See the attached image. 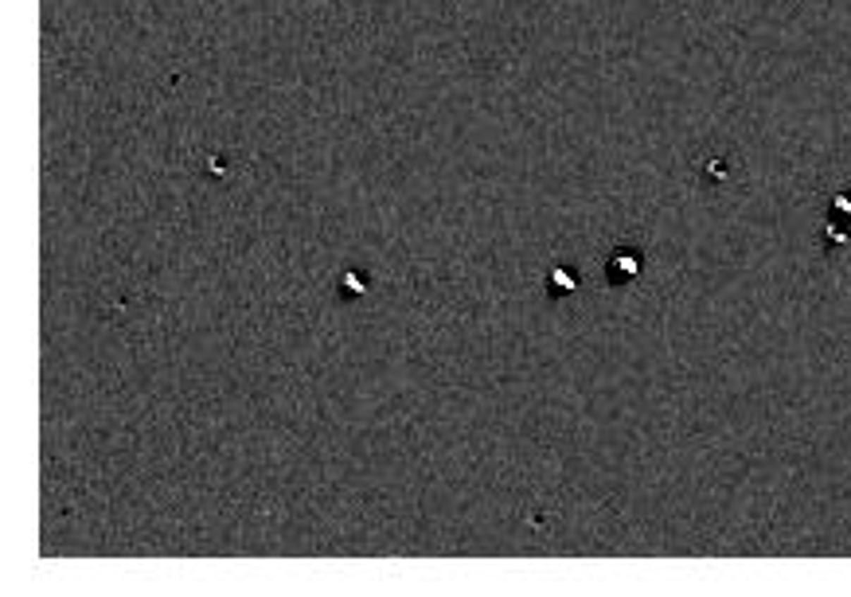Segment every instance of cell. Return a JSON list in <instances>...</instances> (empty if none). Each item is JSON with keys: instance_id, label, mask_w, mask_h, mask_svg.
Listing matches in <instances>:
<instances>
[{"instance_id": "3", "label": "cell", "mask_w": 851, "mask_h": 597, "mask_svg": "<svg viewBox=\"0 0 851 597\" xmlns=\"http://www.w3.org/2000/svg\"><path fill=\"white\" fill-rule=\"evenodd\" d=\"M344 289H352V297H360L363 285H360V278H344Z\"/></svg>"}, {"instance_id": "1", "label": "cell", "mask_w": 851, "mask_h": 597, "mask_svg": "<svg viewBox=\"0 0 851 597\" xmlns=\"http://www.w3.org/2000/svg\"><path fill=\"white\" fill-rule=\"evenodd\" d=\"M641 269V258L632 250H617L613 258H609V281H629L632 273Z\"/></svg>"}, {"instance_id": "2", "label": "cell", "mask_w": 851, "mask_h": 597, "mask_svg": "<svg viewBox=\"0 0 851 597\" xmlns=\"http://www.w3.org/2000/svg\"><path fill=\"white\" fill-rule=\"evenodd\" d=\"M574 285H578V281H574V273H570V269H551V278H547V289H551V293H555V297H563V293H574Z\"/></svg>"}]
</instances>
